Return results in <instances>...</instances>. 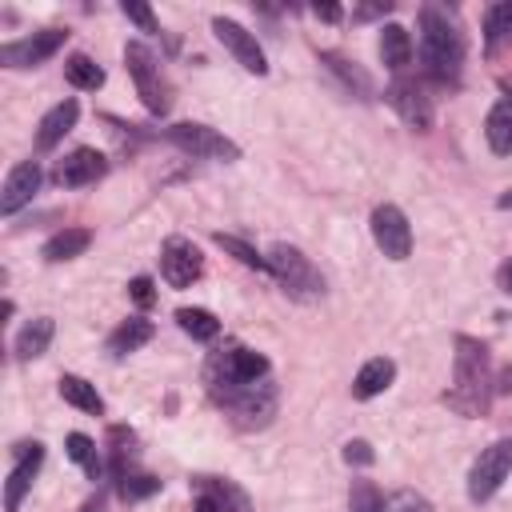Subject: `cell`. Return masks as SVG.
<instances>
[{
    "instance_id": "obj_1",
    "label": "cell",
    "mask_w": 512,
    "mask_h": 512,
    "mask_svg": "<svg viewBox=\"0 0 512 512\" xmlns=\"http://www.w3.org/2000/svg\"><path fill=\"white\" fill-rule=\"evenodd\" d=\"M420 64L424 76L436 84H456L464 68V32L456 12L444 4H424L420 8Z\"/></svg>"
},
{
    "instance_id": "obj_2",
    "label": "cell",
    "mask_w": 512,
    "mask_h": 512,
    "mask_svg": "<svg viewBox=\"0 0 512 512\" xmlns=\"http://www.w3.org/2000/svg\"><path fill=\"white\" fill-rule=\"evenodd\" d=\"M488 384H492V372H488V348L480 340H468L460 336L456 340V380H452V392H448V404L464 416H480L488 408Z\"/></svg>"
},
{
    "instance_id": "obj_3",
    "label": "cell",
    "mask_w": 512,
    "mask_h": 512,
    "mask_svg": "<svg viewBox=\"0 0 512 512\" xmlns=\"http://www.w3.org/2000/svg\"><path fill=\"white\" fill-rule=\"evenodd\" d=\"M268 272L284 284V292L288 296H296V300H316V296H324V276L312 268V260L300 252V248H292V244H272L268 248Z\"/></svg>"
},
{
    "instance_id": "obj_4",
    "label": "cell",
    "mask_w": 512,
    "mask_h": 512,
    "mask_svg": "<svg viewBox=\"0 0 512 512\" xmlns=\"http://www.w3.org/2000/svg\"><path fill=\"white\" fill-rule=\"evenodd\" d=\"M124 64H128V72H132V80H136V92H140L144 108L156 112V116H164V112L172 108V88H168V80H164V72H160V60H156L144 44L132 40V44L124 48Z\"/></svg>"
},
{
    "instance_id": "obj_5",
    "label": "cell",
    "mask_w": 512,
    "mask_h": 512,
    "mask_svg": "<svg viewBox=\"0 0 512 512\" xmlns=\"http://www.w3.org/2000/svg\"><path fill=\"white\" fill-rule=\"evenodd\" d=\"M508 472H512V440H496V444H488V448L476 456V464H472L468 496H472L476 504L488 500V496L508 480Z\"/></svg>"
},
{
    "instance_id": "obj_6",
    "label": "cell",
    "mask_w": 512,
    "mask_h": 512,
    "mask_svg": "<svg viewBox=\"0 0 512 512\" xmlns=\"http://www.w3.org/2000/svg\"><path fill=\"white\" fill-rule=\"evenodd\" d=\"M164 136L180 152H192V156H204V160H236L240 156V148L208 124H172V128H164Z\"/></svg>"
},
{
    "instance_id": "obj_7",
    "label": "cell",
    "mask_w": 512,
    "mask_h": 512,
    "mask_svg": "<svg viewBox=\"0 0 512 512\" xmlns=\"http://www.w3.org/2000/svg\"><path fill=\"white\" fill-rule=\"evenodd\" d=\"M64 40H68L64 28L32 32V36H24V40L4 44V48H0V64H8V68H36V64H44L48 56H56Z\"/></svg>"
},
{
    "instance_id": "obj_8",
    "label": "cell",
    "mask_w": 512,
    "mask_h": 512,
    "mask_svg": "<svg viewBox=\"0 0 512 512\" xmlns=\"http://www.w3.org/2000/svg\"><path fill=\"white\" fill-rule=\"evenodd\" d=\"M372 240L388 260H408L412 252V228L396 204H380L372 212Z\"/></svg>"
},
{
    "instance_id": "obj_9",
    "label": "cell",
    "mask_w": 512,
    "mask_h": 512,
    "mask_svg": "<svg viewBox=\"0 0 512 512\" xmlns=\"http://www.w3.org/2000/svg\"><path fill=\"white\" fill-rule=\"evenodd\" d=\"M204 272V256L192 240L184 236H168L164 248H160V276L172 284V288H188L196 276Z\"/></svg>"
},
{
    "instance_id": "obj_10",
    "label": "cell",
    "mask_w": 512,
    "mask_h": 512,
    "mask_svg": "<svg viewBox=\"0 0 512 512\" xmlns=\"http://www.w3.org/2000/svg\"><path fill=\"white\" fill-rule=\"evenodd\" d=\"M388 100H392V108L400 112V120L408 128H416V132H428L432 128V96H428V88L420 80H408V76L392 80Z\"/></svg>"
},
{
    "instance_id": "obj_11",
    "label": "cell",
    "mask_w": 512,
    "mask_h": 512,
    "mask_svg": "<svg viewBox=\"0 0 512 512\" xmlns=\"http://www.w3.org/2000/svg\"><path fill=\"white\" fill-rule=\"evenodd\" d=\"M212 32H216V40L236 56V64H240L244 72H256V76L268 72V60H264V52H260V44H256V36H252L248 28H240L236 20L216 16V20H212Z\"/></svg>"
},
{
    "instance_id": "obj_12",
    "label": "cell",
    "mask_w": 512,
    "mask_h": 512,
    "mask_svg": "<svg viewBox=\"0 0 512 512\" xmlns=\"http://www.w3.org/2000/svg\"><path fill=\"white\" fill-rule=\"evenodd\" d=\"M104 172H108L104 152H96V148H76V152H68V156L56 164L52 180H56L60 188H84V184H96Z\"/></svg>"
},
{
    "instance_id": "obj_13",
    "label": "cell",
    "mask_w": 512,
    "mask_h": 512,
    "mask_svg": "<svg viewBox=\"0 0 512 512\" xmlns=\"http://www.w3.org/2000/svg\"><path fill=\"white\" fill-rule=\"evenodd\" d=\"M44 460V448L32 440V444H16V464L8 472V484H4V512H20L28 488H32V476Z\"/></svg>"
},
{
    "instance_id": "obj_14",
    "label": "cell",
    "mask_w": 512,
    "mask_h": 512,
    "mask_svg": "<svg viewBox=\"0 0 512 512\" xmlns=\"http://www.w3.org/2000/svg\"><path fill=\"white\" fill-rule=\"evenodd\" d=\"M196 512H248V496L232 480H196Z\"/></svg>"
},
{
    "instance_id": "obj_15",
    "label": "cell",
    "mask_w": 512,
    "mask_h": 512,
    "mask_svg": "<svg viewBox=\"0 0 512 512\" xmlns=\"http://www.w3.org/2000/svg\"><path fill=\"white\" fill-rule=\"evenodd\" d=\"M36 188H40V164H36V160L16 164V168L8 172V180H4V192H0V212H4V216L20 212V208H24V204L36 196Z\"/></svg>"
},
{
    "instance_id": "obj_16",
    "label": "cell",
    "mask_w": 512,
    "mask_h": 512,
    "mask_svg": "<svg viewBox=\"0 0 512 512\" xmlns=\"http://www.w3.org/2000/svg\"><path fill=\"white\" fill-rule=\"evenodd\" d=\"M76 116H80L76 100H60L56 108H48V112H44V120H40V132H36V148H40V152L56 148V144L64 140V132H72Z\"/></svg>"
},
{
    "instance_id": "obj_17",
    "label": "cell",
    "mask_w": 512,
    "mask_h": 512,
    "mask_svg": "<svg viewBox=\"0 0 512 512\" xmlns=\"http://www.w3.org/2000/svg\"><path fill=\"white\" fill-rule=\"evenodd\" d=\"M392 380H396V364H392L388 356H372V360L356 372V380H352V396H356V400H372V396H380Z\"/></svg>"
},
{
    "instance_id": "obj_18",
    "label": "cell",
    "mask_w": 512,
    "mask_h": 512,
    "mask_svg": "<svg viewBox=\"0 0 512 512\" xmlns=\"http://www.w3.org/2000/svg\"><path fill=\"white\" fill-rule=\"evenodd\" d=\"M484 136H488V148L496 156H508L512 152V96L496 100L488 120H484Z\"/></svg>"
},
{
    "instance_id": "obj_19",
    "label": "cell",
    "mask_w": 512,
    "mask_h": 512,
    "mask_svg": "<svg viewBox=\"0 0 512 512\" xmlns=\"http://www.w3.org/2000/svg\"><path fill=\"white\" fill-rule=\"evenodd\" d=\"M380 56H384V64L388 68H408V60H412V36H408V28H400V24H384L380 28Z\"/></svg>"
},
{
    "instance_id": "obj_20",
    "label": "cell",
    "mask_w": 512,
    "mask_h": 512,
    "mask_svg": "<svg viewBox=\"0 0 512 512\" xmlns=\"http://www.w3.org/2000/svg\"><path fill=\"white\" fill-rule=\"evenodd\" d=\"M52 332H56V324H52L48 316H40V320L24 324V328H20V336H16V360H32V356L48 352Z\"/></svg>"
},
{
    "instance_id": "obj_21",
    "label": "cell",
    "mask_w": 512,
    "mask_h": 512,
    "mask_svg": "<svg viewBox=\"0 0 512 512\" xmlns=\"http://www.w3.org/2000/svg\"><path fill=\"white\" fill-rule=\"evenodd\" d=\"M88 244H92V232H88V228H64V232H56V236L44 244V260H52V264L72 260V256H80Z\"/></svg>"
},
{
    "instance_id": "obj_22",
    "label": "cell",
    "mask_w": 512,
    "mask_h": 512,
    "mask_svg": "<svg viewBox=\"0 0 512 512\" xmlns=\"http://www.w3.org/2000/svg\"><path fill=\"white\" fill-rule=\"evenodd\" d=\"M60 396H64L72 408H80V412H92V416L104 412V400H100L96 384H88L84 376H60Z\"/></svg>"
},
{
    "instance_id": "obj_23",
    "label": "cell",
    "mask_w": 512,
    "mask_h": 512,
    "mask_svg": "<svg viewBox=\"0 0 512 512\" xmlns=\"http://www.w3.org/2000/svg\"><path fill=\"white\" fill-rule=\"evenodd\" d=\"M64 76H68V84L80 88V92H96V88L104 84V68H100L92 56H84V52H76V56L64 60Z\"/></svg>"
},
{
    "instance_id": "obj_24",
    "label": "cell",
    "mask_w": 512,
    "mask_h": 512,
    "mask_svg": "<svg viewBox=\"0 0 512 512\" xmlns=\"http://www.w3.org/2000/svg\"><path fill=\"white\" fill-rule=\"evenodd\" d=\"M152 340V324L148 320H124L112 336H108V352L112 356H128V352H136L140 344H148Z\"/></svg>"
},
{
    "instance_id": "obj_25",
    "label": "cell",
    "mask_w": 512,
    "mask_h": 512,
    "mask_svg": "<svg viewBox=\"0 0 512 512\" xmlns=\"http://www.w3.org/2000/svg\"><path fill=\"white\" fill-rule=\"evenodd\" d=\"M176 324H180L192 340H216V336H220V320H216L208 308H180V312H176Z\"/></svg>"
},
{
    "instance_id": "obj_26",
    "label": "cell",
    "mask_w": 512,
    "mask_h": 512,
    "mask_svg": "<svg viewBox=\"0 0 512 512\" xmlns=\"http://www.w3.org/2000/svg\"><path fill=\"white\" fill-rule=\"evenodd\" d=\"M64 452H68V456H72V460H76V464H80V468H84L92 480L100 476V456H96V444H92L84 432H68Z\"/></svg>"
},
{
    "instance_id": "obj_27",
    "label": "cell",
    "mask_w": 512,
    "mask_h": 512,
    "mask_svg": "<svg viewBox=\"0 0 512 512\" xmlns=\"http://www.w3.org/2000/svg\"><path fill=\"white\" fill-rule=\"evenodd\" d=\"M348 512H384V496L372 480H352L348 488Z\"/></svg>"
},
{
    "instance_id": "obj_28",
    "label": "cell",
    "mask_w": 512,
    "mask_h": 512,
    "mask_svg": "<svg viewBox=\"0 0 512 512\" xmlns=\"http://www.w3.org/2000/svg\"><path fill=\"white\" fill-rule=\"evenodd\" d=\"M216 244L224 248V252H232L240 264H248V268H256V272H268V256H260L256 248H248L244 240H236V236H224V232H216Z\"/></svg>"
},
{
    "instance_id": "obj_29",
    "label": "cell",
    "mask_w": 512,
    "mask_h": 512,
    "mask_svg": "<svg viewBox=\"0 0 512 512\" xmlns=\"http://www.w3.org/2000/svg\"><path fill=\"white\" fill-rule=\"evenodd\" d=\"M160 492V480L156 476H144V472H120V496L124 500H144Z\"/></svg>"
},
{
    "instance_id": "obj_30",
    "label": "cell",
    "mask_w": 512,
    "mask_h": 512,
    "mask_svg": "<svg viewBox=\"0 0 512 512\" xmlns=\"http://www.w3.org/2000/svg\"><path fill=\"white\" fill-rule=\"evenodd\" d=\"M500 40H512V4H496L488 12V44L496 48Z\"/></svg>"
},
{
    "instance_id": "obj_31",
    "label": "cell",
    "mask_w": 512,
    "mask_h": 512,
    "mask_svg": "<svg viewBox=\"0 0 512 512\" xmlns=\"http://www.w3.org/2000/svg\"><path fill=\"white\" fill-rule=\"evenodd\" d=\"M384 512H436L420 492H412V488H404V492H396L388 504H384Z\"/></svg>"
},
{
    "instance_id": "obj_32",
    "label": "cell",
    "mask_w": 512,
    "mask_h": 512,
    "mask_svg": "<svg viewBox=\"0 0 512 512\" xmlns=\"http://www.w3.org/2000/svg\"><path fill=\"white\" fill-rule=\"evenodd\" d=\"M120 12L128 16V20H136L144 32H160V24H156V16H152V8L148 4H136V0H124L120 4Z\"/></svg>"
},
{
    "instance_id": "obj_33",
    "label": "cell",
    "mask_w": 512,
    "mask_h": 512,
    "mask_svg": "<svg viewBox=\"0 0 512 512\" xmlns=\"http://www.w3.org/2000/svg\"><path fill=\"white\" fill-rule=\"evenodd\" d=\"M128 292H132V300H136L140 308H152V300H156V288H152L148 276H136V280L128 284Z\"/></svg>"
},
{
    "instance_id": "obj_34",
    "label": "cell",
    "mask_w": 512,
    "mask_h": 512,
    "mask_svg": "<svg viewBox=\"0 0 512 512\" xmlns=\"http://www.w3.org/2000/svg\"><path fill=\"white\" fill-rule=\"evenodd\" d=\"M344 460L348 464H372V444L368 440H348L344 444Z\"/></svg>"
},
{
    "instance_id": "obj_35",
    "label": "cell",
    "mask_w": 512,
    "mask_h": 512,
    "mask_svg": "<svg viewBox=\"0 0 512 512\" xmlns=\"http://www.w3.org/2000/svg\"><path fill=\"white\" fill-rule=\"evenodd\" d=\"M312 12H316L320 20H340V8H336V4H312Z\"/></svg>"
},
{
    "instance_id": "obj_36",
    "label": "cell",
    "mask_w": 512,
    "mask_h": 512,
    "mask_svg": "<svg viewBox=\"0 0 512 512\" xmlns=\"http://www.w3.org/2000/svg\"><path fill=\"white\" fill-rule=\"evenodd\" d=\"M80 512H104V496H100V492H96V496H88Z\"/></svg>"
},
{
    "instance_id": "obj_37",
    "label": "cell",
    "mask_w": 512,
    "mask_h": 512,
    "mask_svg": "<svg viewBox=\"0 0 512 512\" xmlns=\"http://www.w3.org/2000/svg\"><path fill=\"white\" fill-rule=\"evenodd\" d=\"M496 204H500V208H512V192H504V196H500Z\"/></svg>"
},
{
    "instance_id": "obj_38",
    "label": "cell",
    "mask_w": 512,
    "mask_h": 512,
    "mask_svg": "<svg viewBox=\"0 0 512 512\" xmlns=\"http://www.w3.org/2000/svg\"><path fill=\"white\" fill-rule=\"evenodd\" d=\"M504 284H508V292H512V264L504 268Z\"/></svg>"
}]
</instances>
